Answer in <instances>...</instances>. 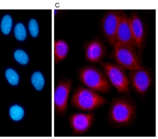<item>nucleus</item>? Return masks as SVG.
Masks as SVG:
<instances>
[{
  "label": "nucleus",
  "instance_id": "1",
  "mask_svg": "<svg viewBox=\"0 0 158 139\" xmlns=\"http://www.w3.org/2000/svg\"><path fill=\"white\" fill-rule=\"evenodd\" d=\"M137 115V106L133 99L128 96H118L111 101L106 119L111 127L123 128L131 126Z\"/></svg>",
  "mask_w": 158,
  "mask_h": 139
},
{
  "label": "nucleus",
  "instance_id": "2",
  "mask_svg": "<svg viewBox=\"0 0 158 139\" xmlns=\"http://www.w3.org/2000/svg\"><path fill=\"white\" fill-rule=\"evenodd\" d=\"M70 103L82 112H92L106 105L107 99L99 93L83 86H79L71 96Z\"/></svg>",
  "mask_w": 158,
  "mask_h": 139
},
{
  "label": "nucleus",
  "instance_id": "3",
  "mask_svg": "<svg viewBox=\"0 0 158 139\" xmlns=\"http://www.w3.org/2000/svg\"><path fill=\"white\" fill-rule=\"evenodd\" d=\"M78 77L83 86L99 93H107L111 89V85L104 71L94 65H86L80 67Z\"/></svg>",
  "mask_w": 158,
  "mask_h": 139
},
{
  "label": "nucleus",
  "instance_id": "4",
  "mask_svg": "<svg viewBox=\"0 0 158 139\" xmlns=\"http://www.w3.org/2000/svg\"><path fill=\"white\" fill-rule=\"evenodd\" d=\"M100 64L111 86L120 94L129 95L130 82L126 70L115 63L102 61Z\"/></svg>",
  "mask_w": 158,
  "mask_h": 139
},
{
  "label": "nucleus",
  "instance_id": "5",
  "mask_svg": "<svg viewBox=\"0 0 158 139\" xmlns=\"http://www.w3.org/2000/svg\"><path fill=\"white\" fill-rule=\"evenodd\" d=\"M113 57L115 63L129 71L142 65L141 54L132 46L119 43L113 46Z\"/></svg>",
  "mask_w": 158,
  "mask_h": 139
},
{
  "label": "nucleus",
  "instance_id": "6",
  "mask_svg": "<svg viewBox=\"0 0 158 139\" xmlns=\"http://www.w3.org/2000/svg\"><path fill=\"white\" fill-rule=\"evenodd\" d=\"M130 86L138 95L145 96L152 86L153 81L152 70L142 65L129 71Z\"/></svg>",
  "mask_w": 158,
  "mask_h": 139
},
{
  "label": "nucleus",
  "instance_id": "7",
  "mask_svg": "<svg viewBox=\"0 0 158 139\" xmlns=\"http://www.w3.org/2000/svg\"><path fill=\"white\" fill-rule=\"evenodd\" d=\"M70 79L64 78L59 80L54 88V109L56 114L64 115L68 109V102L72 86Z\"/></svg>",
  "mask_w": 158,
  "mask_h": 139
},
{
  "label": "nucleus",
  "instance_id": "8",
  "mask_svg": "<svg viewBox=\"0 0 158 139\" xmlns=\"http://www.w3.org/2000/svg\"><path fill=\"white\" fill-rule=\"evenodd\" d=\"M121 10H109L102 15L100 25L102 33L111 46L115 43V34L120 17L124 12Z\"/></svg>",
  "mask_w": 158,
  "mask_h": 139
},
{
  "label": "nucleus",
  "instance_id": "9",
  "mask_svg": "<svg viewBox=\"0 0 158 139\" xmlns=\"http://www.w3.org/2000/svg\"><path fill=\"white\" fill-rule=\"evenodd\" d=\"M135 47L142 54L147 35V28L143 18L138 12L133 11L129 16Z\"/></svg>",
  "mask_w": 158,
  "mask_h": 139
},
{
  "label": "nucleus",
  "instance_id": "10",
  "mask_svg": "<svg viewBox=\"0 0 158 139\" xmlns=\"http://www.w3.org/2000/svg\"><path fill=\"white\" fill-rule=\"evenodd\" d=\"M95 119L93 112H76L68 117L69 125L73 136H79L87 133L90 129Z\"/></svg>",
  "mask_w": 158,
  "mask_h": 139
},
{
  "label": "nucleus",
  "instance_id": "11",
  "mask_svg": "<svg viewBox=\"0 0 158 139\" xmlns=\"http://www.w3.org/2000/svg\"><path fill=\"white\" fill-rule=\"evenodd\" d=\"M85 59L92 64L100 63L106 56L107 50L103 42L94 37L86 41L83 46Z\"/></svg>",
  "mask_w": 158,
  "mask_h": 139
},
{
  "label": "nucleus",
  "instance_id": "12",
  "mask_svg": "<svg viewBox=\"0 0 158 139\" xmlns=\"http://www.w3.org/2000/svg\"><path fill=\"white\" fill-rule=\"evenodd\" d=\"M117 43L126 44L135 47L129 16L125 12L120 17L116 30L115 44Z\"/></svg>",
  "mask_w": 158,
  "mask_h": 139
},
{
  "label": "nucleus",
  "instance_id": "13",
  "mask_svg": "<svg viewBox=\"0 0 158 139\" xmlns=\"http://www.w3.org/2000/svg\"><path fill=\"white\" fill-rule=\"evenodd\" d=\"M69 44L64 40L58 39L54 40L53 42L54 61L58 64L67 57L69 51Z\"/></svg>",
  "mask_w": 158,
  "mask_h": 139
},
{
  "label": "nucleus",
  "instance_id": "14",
  "mask_svg": "<svg viewBox=\"0 0 158 139\" xmlns=\"http://www.w3.org/2000/svg\"><path fill=\"white\" fill-rule=\"evenodd\" d=\"M31 82L35 88L38 91H41L44 89L45 83V78L40 71L34 72L31 77Z\"/></svg>",
  "mask_w": 158,
  "mask_h": 139
},
{
  "label": "nucleus",
  "instance_id": "15",
  "mask_svg": "<svg viewBox=\"0 0 158 139\" xmlns=\"http://www.w3.org/2000/svg\"><path fill=\"white\" fill-rule=\"evenodd\" d=\"M10 115L14 120H19L23 117L24 111L23 108L17 105H15L11 107L9 111Z\"/></svg>",
  "mask_w": 158,
  "mask_h": 139
},
{
  "label": "nucleus",
  "instance_id": "16",
  "mask_svg": "<svg viewBox=\"0 0 158 139\" xmlns=\"http://www.w3.org/2000/svg\"><path fill=\"white\" fill-rule=\"evenodd\" d=\"M28 29L30 35L32 37L35 38L38 37L40 33V27L38 21L32 18L29 21Z\"/></svg>",
  "mask_w": 158,
  "mask_h": 139
},
{
  "label": "nucleus",
  "instance_id": "17",
  "mask_svg": "<svg viewBox=\"0 0 158 139\" xmlns=\"http://www.w3.org/2000/svg\"><path fill=\"white\" fill-rule=\"evenodd\" d=\"M12 25V20L11 17L6 15L3 18L1 23V28L2 33L5 34H9Z\"/></svg>",
  "mask_w": 158,
  "mask_h": 139
},
{
  "label": "nucleus",
  "instance_id": "18",
  "mask_svg": "<svg viewBox=\"0 0 158 139\" xmlns=\"http://www.w3.org/2000/svg\"><path fill=\"white\" fill-rule=\"evenodd\" d=\"M15 35L16 38L18 40H24L27 36V32L25 27L21 23L17 24L15 28Z\"/></svg>",
  "mask_w": 158,
  "mask_h": 139
},
{
  "label": "nucleus",
  "instance_id": "19",
  "mask_svg": "<svg viewBox=\"0 0 158 139\" xmlns=\"http://www.w3.org/2000/svg\"><path fill=\"white\" fill-rule=\"evenodd\" d=\"M6 77L9 82L12 85H17L19 81V76L17 73L11 69H7L5 72Z\"/></svg>",
  "mask_w": 158,
  "mask_h": 139
},
{
  "label": "nucleus",
  "instance_id": "20",
  "mask_svg": "<svg viewBox=\"0 0 158 139\" xmlns=\"http://www.w3.org/2000/svg\"><path fill=\"white\" fill-rule=\"evenodd\" d=\"M14 57L16 60L23 65L27 64L29 61V57L27 53L21 50H16L14 54Z\"/></svg>",
  "mask_w": 158,
  "mask_h": 139
}]
</instances>
